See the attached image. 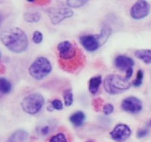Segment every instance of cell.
Wrapping results in <instances>:
<instances>
[{"label": "cell", "mask_w": 151, "mask_h": 142, "mask_svg": "<svg viewBox=\"0 0 151 142\" xmlns=\"http://www.w3.org/2000/svg\"><path fill=\"white\" fill-rule=\"evenodd\" d=\"M59 63L68 72H74L84 64L85 57L75 43L63 41L58 44Z\"/></svg>", "instance_id": "obj_1"}, {"label": "cell", "mask_w": 151, "mask_h": 142, "mask_svg": "<svg viewBox=\"0 0 151 142\" xmlns=\"http://www.w3.org/2000/svg\"><path fill=\"white\" fill-rule=\"evenodd\" d=\"M0 39L9 50L15 53H21L27 49V36L19 28H11L4 30L0 35Z\"/></svg>", "instance_id": "obj_2"}, {"label": "cell", "mask_w": 151, "mask_h": 142, "mask_svg": "<svg viewBox=\"0 0 151 142\" xmlns=\"http://www.w3.org/2000/svg\"><path fill=\"white\" fill-rule=\"evenodd\" d=\"M112 33V29L109 25H105L100 34H88L80 38V42L86 50L93 52L100 48L107 41Z\"/></svg>", "instance_id": "obj_3"}, {"label": "cell", "mask_w": 151, "mask_h": 142, "mask_svg": "<svg viewBox=\"0 0 151 142\" xmlns=\"http://www.w3.org/2000/svg\"><path fill=\"white\" fill-rule=\"evenodd\" d=\"M104 89L111 95L119 94L131 87V83L125 77L117 74H109L106 75L103 82Z\"/></svg>", "instance_id": "obj_4"}, {"label": "cell", "mask_w": 151, "mask_h": 142, "mask_svg": "<svg viewBox=\"0 0 151 142\" xmlns=\"http://www.w3.org/2000/svg\"><path fill=\"white\" fill-rule=\"evenodd\" d=\"M52 67L48 59L45 57H38L34 61L29 68V73L34 79H44L52 72Z\"/></svg>", "instance_id": "obj_5"}, {"label": "cell", "mask_w": 151, "mask_h": 142, "mask_svg": "<svg viewBox=\"0 0 151 142\" xmlns=\"http://www.w3.org/2000/svg\"><path fill=\"white\" fill-rule=\"evenodd\" d=\"M44 104V98L40 93L28 95L22 101V109L29 115H35L40 112Z\"/></svg>", "instance_id": "obj_6"}, {"label": "cell", "mask_w": 151, "mask_h": 142, "mask_svg": "<svg viewBox=\"0 0 151 142\" xmlns=\"http://www.w3.org/2000/svg\"><path fill=\"white\" fill-rule=\"evenodd\" d=\"M50 22L52 25H58L63 22L64 19L73 16L74 12L68 7H50L46 10Z\"/></svg>", "instance_id": "obj_7"}, {"label": "cell", "mask_w": 151, "mask_h": 142, "mask_svg": "<svg viewBox=\"0 0 151 142\" xmlns=\"http://www.w3.org/2000/svg\"><path fill=\"white\" fill-rule=\"evenodd\" d=\"M150 11V6L147 1H138L134 4L131 9V16L133 19L139 20L148 16Z\"/></svg>", "instance_id": "obj_8"}, {"label": "cell", "mask_w": 151, "mask_h": 142, "mask_svg": "<svg viewBox=\"0 0 151 142\" xmlns=\"http://www.w3.org/2000/svg\"><path fill=\"white\" fill-rule=\"evenodd\" d=\"M122 109L124 111L131 113H138L142 109V103L137 97L131 96L123 99L121 104Z\"/></svg>", "instance_id": "obj_9"}, {"label": "cell", "mask_w": 151, "mask_h": 142, "mask_svg": "<svg viewBox=\"0 0 151 142\" xmlns=\"http://www.w3.org/2000/svg\"><path fill=\"white\" fill-rule=\"evenodd\" d=\"M111 136L117 142L125 141L131 135V130L127 124H119L115 126L110 133Z\"/></svg>", "instance_id": "obj_10"}, {"label": "cell", "mask_w": 151, "mask_h": 142, "mask_svg": "<svg viewBox=\"0 0 151 142\" xmlns=\"http://www.w3.org/2000/svg\"><path fill=\"white\" fill-rule=\"evenodd\" d=\"M114 64L117 69L126 71L129 68L133 67L134 65V61L132 58L120 55L115 59Z\"/></svg>", "instance_id": "obj_11"}, {"label": "cell", "mask_w": 151, "mask_h": 142, "mask_svg": "<svg viewBox=\"0 0 151 142\" xmlns=\"http://www.w3.org/2000/svg\"><path fill=\"white\" fill-rule=\"evenodd\" d=\"M28 138L29 135L27 132L23 130H18L10 136L7 142H27Z\"/></svg>", "instance_id": "obj_12"}, {"label": "cell", "mask_w": 151, "mask_h": 142, "mask_svg": "<svg viewBox=\"0 0 151 142\" xmlns=\"http://www.w3.org/2000/svg\"><path fill=\"white\" fill-rule=\"evenodd\" d=\"M85 120L86 115L83 111H77L69 117L70 122L76 127H81L83 124Z\"/></svg>", "instance_id": "obj_13"}, {"label": "cell", "mask_w": 151, "mask_h": 142, "mask_svg": "<svg viewBox=\"0 0 151 142\" xmlns=\"http://www.w3.org/2000/svg\"><path fill=\"white\" fill-rule=\"evenodd\" d=\"M102 83V77L97 75L90 78L88 81V90L92 95H95L98 92L99 87Z\"/></svg>", "instance_id": "obj_14"}, {"label": "cell", "mask_w": 151, "mask_h": 142, "mask_svg": "<svg viewBox=\"0 0 151 142\" xmlns=\"http://www.w3.org/2000/svg\"><path fill=\"white\" fill-rule=\"evenodd\" d=\"M135 56L146 64L151 63V50H136Z\"/></svg>", "instance_id": "obj_15"}, {"label": "cell", "mask_w": 151, "mask_h": 142, "mask_svg": "<svg viewBox=\"0 0 151 142\" xmlns=\"http://www.w3.org/2000/svg\"><path fill=\"white\" fill-rule=\"evenodd\" d=\"M12 90V84L4 77H0V93L7 94Z\"/></svg>", "instance_id": "obj_16"}, {"label": "cell", "mask_w": 151, "mask_h": 142, "mask_svg": "<svg viewBox=\"0 0 151 142\" xmlns=\"http://www.w3.org/2000/svg\"><path fill=\"white\" fill-rule=\"evenodd\" d=\"M24 19L26 22L34 23V22H38L41 19V15L37 12H28L24 13Z\"/></svg>", "instance_id": "obj_17"}, {"label": "cell", "mask_w": 151, "mask_h": 142, "mask_svg": "<svg viewBox=\"0 0 151 142\" xmlns=\"http://www.w3.org/2000/svg\"><path fill=\"white\" fill-rule=\"evenodd\" d=\"M63 100H64V104L66 106H71L72 104L74 97L73 93L71 89H67L63 92Z\"/></svg>", "instance_id": "obj_18"}, {"label": "cell", "mask_w": 151, "mask_h": 142, "mask_svg": "<svg viewBox=\"0 0 151 142\" xmlns=\"http://www.w3.org/2000/svg\"><path fill=\"white\" fill-rule=\"evenodd\" d=\"M87 2H88V1H86V0H69V1H66V4L69 6V8L70 7L78 8V7L83 6Z\"/></svg>", "instance_id": "obj_19"}, {"label": "cell", "mask_w": 151, "mask_h": 142, "mask_svg": "<svg viewBox=\"0 0 151 142\" xmlns=\"http://www.w3.org/2000/svg\"><path fill=\"white\" fill-rule=\"evenodd\" d=\"M49 142H68V139L64 133H59L52 136Z\"/></svg>", "instance_id": "obj_20"}, {"label": "cell", "mask_w": 151, "mask_h": 142, "mask_svg": "<svg viewBox=\"0 0 151 142\" xmlns=\"http://www.w3.org/2000/svg\"><path fill=\"white\" fill-rule=\"evenodd\" d=\"M143 78H144V72H143L142 70H139L137 74V78L132 82L133 86L137 87L141 86L142 84Z\"/></svg>", "instance_id": "obj_21"}, {"label": "cell", "mask_w": 151, "mask_h": 142, "mask_svg": "<svg viewBox=\"0 0 151 142\" xmlns=\"http://www.w3.org/2000/svg\"><path fill=\"white\" fill-rule=\"evenodd\" d=\"M43 38H44L43 33L38 30L35 31L32 34V41L35 44H40L43 41Z\"/></svg>", "instance_id": "obj_22"}, {"label": "cell", "mask_w": 151, "mask_h": 142, "mask_svg": "<svg viewBox=\"0 0 151 142\" xmlns=\"http://www.w3.org/2000/svg\"><path fill=\"white\" fill-rule=\"evenodd\" d=\"M51 106L56 110H61L63 108V102L59 99H54L51 101Z\"/></svg>", "instance_id": "obj_23"}, {"label": "cell", "mask_w": 151, "mask_h": 142, "mask_svg": "<svg viewBox=\"0 0 151 142\" xmlns=\"http://www.w3.org/2000/svg\"><path fill=\"white\" fill-rule=\"evenodd\" d=\"M114 110V107L113 105L111 104H106L105 105H103V111L104 112L105 115H109L113 113Z\"/></svg>", "instance_id": "obj_24"}, {"label": "cell", "mask_w": 151, "mask_h": 142, "mask_svg": "<svg viewBox=\"0 0 151 142\" xmlns=\"http://www.w3.org/2000/svg\"><path fill=\"white\" fill-rule=\"evenodd\" d=\"M50 132H51V127H50V125L42 126L39 130L40 134H41V135H44V136L47 135Z\"/></svg>", "instance_id": "obj_25"}, {"label": "cell", "mask_w": 151, "mask_h": 142, "mask_svg": "<svg viewBox=\"0 0 151 142\" xmlns=\"http://www.w3.org/2000/svg\"><path fill=\"white\" fill-rule=\"evenodd\" d=\"M103 99L98 98V99L94 100V101H93V106H94V109H95L96 111H99L100 110V107L103 106Z\"/></svg>", "instance_id": "obj_26"}, {"label": "cell", "mask_w": 151, "mask_h": 142, "mask_svg": "<svg viewBox=\"0 0 151 142\" xmlns=\"http://www.w3.org/2000/svg\"><path fill=\"white\" fill-rule=\"evenodd\" d=\"M147 134H148V130H147V129L142 128L139 129V130L137 131V135L139 138H145V136H147Z\"/></svg>", "instance_id": "obj_27"}, {"label": "cell", "mask_w": 151, "mask_h": 142, "mask_svg": "<svg viewBox=\"0 0 151 142\" xmlns=\"http://www.w3.org/2000/svg\"><path fill=\"white\" fill-rule=\"evenodd\" d=\"M133 72H134V71H133V67L129 68V69L125 71V78H127L128 80L129 79V78L132 76Z\"/></svg>", "instance_id": "obj_28"}, {"label": "cell", "mask_w": 151, "mask_h": 142, "mask_svg": "<svg viewBox=\"0 0 151 142\" xmlns=\"http://www.w3.org/2000/svg\"><path fill=\"white\" fill-rule=\"evenodd\" d=\"M2 21H3V17L2 16H1V13H0V27H1V23H2Z\"/></svg>", "instance_id": "obj_29"}, {"label": "cell", "mask_w": 151, "mask_h": 142, "mask_svg": "<svg viewBox=\"0 0 151 142\" xmlns=\"http://www.w3.org/2000/svg\"><path fill=\"white\" fill-rule=\"evenodd\" d=\"M86 142H94V141H87Z\"/></svg>", "instance_id": "obj_30"}, {"label": "cell", "mask_w": 151, "mask_h": 142, "mask_svg": "<svg viewBox=\"0 0 151 142\" xmlns=\"http://www.w3.org/2000/svg\"><path fill=\"white\" fill-rule=\"evenodd\" d=\"M1 52H0V59H1Z\"/></svg>", "instance_id": "obj_31"}, {"label": "cell", "mask_w": 151, "mask_h": 142, "mask_svg": "<svg viewBox=\"0 0 151 142\" xmlns=\"http://www.w3.org/2000/svg\"><path fill=\"white\" fill-rule=\"evenodd\" d=\"M150 124H151V121H150Z\"/></svg>", "instance_id": "obj_32"}]
</instances>
